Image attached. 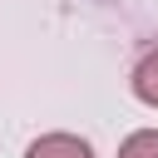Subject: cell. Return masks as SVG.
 Masks as SVG:
<instances>
[{
    "instance_id": "6da1fadb",
    "label": "cell",
    "mask_w": 158,
    "mask_h": 158,
    "mask_svg": "<svg viewBox=\"0 0 158 158\" xmlns=\"http://www.w3.org/2000/svg\"><path fill=\"white\" fill-rule=\"evenodd\" d=\"M25 158H94V148L79 133H40L25 148Z\"/></svg>"
},
{
    "instance_id": "7a4b0ae2",
    "label": "cell",
    "mask_w": 158,
    "mask_h": 158,
    "mask_svg": "<svg viewBox=\"0 0 158 158\" xmlns=\"http://www.w3.org/2000/svg\"><path fill=\"white\" fill-rule=\"evenodd\" d=\"M128 89H133L138 104L158 109V49H143L138 54V64L128 69Z\"/></svg>"
},
{
    "instance_id": "3957f363",
    "label": "cell",
    "mask_w": 158,
    "mask_h": 158,
    "mask_svg": "<svg viewBox=\"0 0 158 158\" xmlns=\"http://www.w3.org/2000/svg\"><path fill=\"white\" fill-rule=\"evenodd\" d=\"M118 158H158V128H133L118 143Z\"/></svg>"
}]
</instances>
